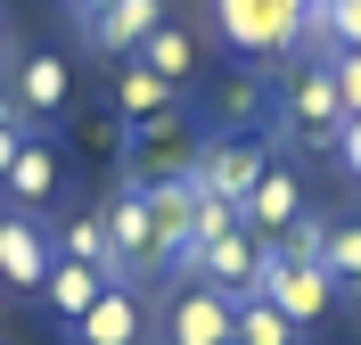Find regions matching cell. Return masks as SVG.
Here are the masks:
<instances>
[{"label":"cell","instance_id":"cell-1","mask_svg":"<svg viewBox=\"0 0 361 345\" xmlns=\"http://www.w3.org/2000/svg\"><path fill=\"white\" fill-rule=\"evenodd\" d=\"M304 0H214V33L238 58H279L288 42H304Z\"/></svg>","mask_w":361,"mask_h":345},{"label":"cell","instance_id":"cell-2","mask_svg":"<svg viewBox=\"0 0 361 345\" xmlns=\"http://www.w3.org/2000/svg\"><path fill=\"white\" fill-rule=\"evenodd\" d=\"M255 296L279 304L295 329H312L329 304H337V279L320 272V263H304V255H288V238H271L263 247V272H255Z\"/></svg>","mask_w":361,"mask_h":345},{"label":"cell","instance_id":"cell-3","mask_svg":"<svg viewBox=\"0 0 361 345\" xmlns=\"http://www.w3.org/2000/svg\"><path fill=\"white\" fill-rule=\"evenodd\" d=\"M279 123H288V132L304 140V148H337V132H345V99H337V83H329V66H304V74H288Z\"/></svg>","mask_w":361,"mask_h":345},{"label":"cell","instance_id":"cell-4","mask_svg":"<svg viewBox=\"0 0 361 345\" xmlns=\"http://www.w3.org/2000/svg\"><path fill=\"white\" fill-rule=\"evenodd\" d=\"M238 329V296L205 288V279H180L173 304H164V345H230Z\"/></svg>","mask_w":361,"mask_h":345},{"label":"cell","instance_id":"cell-5","mask_svg":"<svg viewBox=\"0 0 361 345\" xmlns=\"http://www.w3.org/2000/svg\"><path fill=\"white\" fill-rule=\"evenodd\" d=\"M173 272H180V279H205V288H222V296H255V272H263V247H255V230L238 222V230H222L214 247L180 255Z\"/></svg>","mask_w":361,"mask_h":345},{"label":"cell","instance_id":"cell-6","mask_svg":"<svg viewBox=\"0 0 361 345\" xmlns=\"http://www.w3.org/2000/svg\"><path fill=\"white\" fill-rule=\"evenodd\" d=\"M49 263H58V238H49L25 206H8L0 214V288H42Z\"/></svg>","mask_w":361,"mask_h":345},{"label":"cell","instance_id":"cell-7","mask_svg":"<svg viewBox=\"0 0 361 345\" xmlns=\"http://www.w3.org/2000/svg\"><path fill=\"white\" fill-rule=\"evenodd\" d=\"M74 337H82V345H140V337H148L140 279H107V288H99V304L74 321Z\"/></svg>","mask_w":361,"mask_h":345},{"label":"cell","instance_id":"cell-8","mask_svg":"<svg viewBox=\"0 0 361 345\" xmlns=\"http://www.w3.org/2000/svg\"><path fill=\"white\" fill-rule=\"evenodd\" d=\"M263 164H271V157L255 148V140H214V148L189 164V181H197L205 198H230V206H238V198L263 181Z\"/></svg>","mask_w":361,"mask_h":345},{"label":"cell","instance_id":"cell-9","mask_svg":"<svg viewBox=\"0 0 361 345\" xmlns=\"http://www.w3.org/2000/svg\"><path fill=\"white\" fill-rule=\"evenodd\" d=\"M295 214H304V189H295V173H288V164H263V181L238 198V222H247L255 238H279Z\"/></svg>","mask_w":361,"mask_h":345},{"label":"cell","instance_id":"cell-10","mask_svg":"<svg viewBox=\"0 0 361 345\" xmlns=\"http://www.w3.org/2000/svg\"><path fill=\"white\" fill-rule=\"evenodd\" d=\"M164 25V0H107L99 17H90V42L99 49H115V58H132L148 33Z\"/></svg>","mask_w":361,"mask_h":345},{"label":"cell","instance_id":"cell-11","mask_svg":"<svg viewBox=\"0 0 361 345\" xmlns=\"http://www.w3.org/2000/svg\"><path fill=\"white\" fill-rule=\"evenodd\" d=\"M58 181H66L58 148L25 132V140H17V164H8V198H25V214H33V206H49V198H58Z\"/></svg>","mask_w":361,"mask_h":345},{"label":"cell","instance_id":"cell-12","mask_svg":"<svg viewBox=\"0 0 361 345\" xmlns=\"http://www.w3.org/2000/svg\"><path fill=\"white\" fill-rule=\"evenodd\" d=\"M99 288H107V272H99V263H66V255H58V263H49V279H42V296H49V313H58V321H82L90 304H99Z\"/></svg>","mask_w":361,"mask_h":345},{"label":"cell","instance_id":"cell-13","mask_svg":"<svg viewBox=\"0 0 361 345\" xmlns=\"http://www.w3.org/2000/svg\"><path fill=\"white\" fill-rule=\"evenodd\" d=\"M132 58H140V66H148V74H164V83H189V74H197V33H189V25H173V17H164L157 33H148V42L132 49Z\"/></svg>","mask_w":361,"mask_h":345},{"label":"cell","instance_id":"cell-14","mask_svg":"<svg viewBox=\"0 0 361 345\" xmlns=\"http://www.w3.org/2000/svg\"><path fill=\"white\" fill-rule=\"evenodd\" d=\"M8 91H17L25 115H58L66 91H74V74H66V58H49V49H42V58H25V74L8 83Z\"/></svg>","mask_w":361,"mask_h":345},{"label":"cell","instance_id":"cell-15","mask_svg":"<svg viewBox=\"0 0 361 345\" xmlns=\"http://www.w3.org/2000/svg\"><path fill=\"white\" fill-rule=\"evenodd\" d=\"M115 99H123V115H132V123H157V115H173V83H164V74H148L140 58L115 74Z\"/></svg>","mask_w":361,"mask_h":345},{"label":"cell","instance_id":"cell-16","mask_svg":"<svg viewBox=\"0 0 361 345\" xmlns=\"http://www.w3.org/2000/svg\"><path fill=\"white\" fill-rule=\"evenodd\" d=\"M230 345H304V329L279 313V304L263 296H238V329H230Z\"/></svg>","mask_w":361,"mask_h":345},{"label":"cell","instance_id":"cell-17","mask_svg":"<svg viewBox=\"0 0 361 345\" xmlns=\"http://www.w3.org/2000/svg\"><path fill=\"white\" fill-rule=\"evenodd\" d=\"M304 42L320 58H337V49H361V0H329L320 17H304Z\"/></svg>","mask_w":361,"mask_h":345},{"label":"cell","instance_id":"cell-18","mask_svg":"<svg viewBox=\"0 0 361 345\" xmlns=\"http://www.w3.org/2000/svg\"><path fill=\"white\" fill-rule=\"evenodd\" d=\"M320 272L337 279V288H361V222H329V238H320Z\"/></svg>","mask_w":361,"mask_h":345},{"label":"cell","instance_id":"cell-19","mask_svg":"<svg viewBox=\"0 0 361 345\" xmlns=\"http://www.w3.org/2000/svg\"><path fill=\"white\" fill-rule=\"evenodd\" d=\"M58 255H66V263H99V272L115 279V255H107V230H99V214H74V222L58 230Z\"/></svg>","mask_w":361,"mask_h":345},{"label":"cell","instance_id":"cell-20","mask_svg":"<svg viewBox=\"0 0 361 345\" xmlns=\"http://www.w3.org/2000/svg\"><path fill=\"white\" fill-rule=\"evenodd\" d=\"M222 230H238V206H230V198H205V189H197V214H189V255H197V247H214Z\"/></svg>","mask_w":361,"mask_h":345},{"label":"cell","instance_id":"cell-21","mask_svg":"<svg viewBox=\"0 0 361 345\" xmlns=\"http://www.w3.org/2000/svg\"><path fill=\"white\" fill-rule=\"evenodd\" d=\"M320 66H329V83H337L345 115H361V49H337V58H320Z\"/></svg>","mask_w":361,"mask_h":345},{"label":"cell","instance_id":"cell-22","mask_svg":"<svg viewBox=\"0 0 361 345\" xmlns=\"http://www.w3.org/2000/svg\"><path fill=\"white\" fill-rule=\"evenodd\" d=\"M337 173L361 181V115H345V132H337Z\"/></svg>","mask_w":361,"mask_h":345},{"label":"cell","instance_id":"cell-23","mask_svg":"<svg viewBox=\"0 0 361 345\" xmlns=\"http://www.w3.org/2000/svg\"><path fill=\"white\" fill-rule=\"evenodd\" d=\"M17 140L25 132H0V181H8V164H17Z\"/></svg>","mask_w":361,"mask_h":345},{"label":"cell","instance_id":"cell-24","mask_svg":"<svg viewBox=\"0 0 361 345\" xmlns=\"http://www.w3.org/2000/svg\"><path fill=\"white\" fill-rule=\"evenodd\" d=\"M0 132H17V91H0Z\"/></svg>","mask_w":361,"mask_h":345},{"label":"cell","instance_id":"cell-25","mask_svg":"<svg viewBox=\"0 0 361 345\" xmlns=\"http://www.w3.org/2000/svg\"><path fill=\"white\" fill-rule=\"evenodd\" d=\"M99 8H107V0H74V17H82V25H90V17H99Z\"/></svg>","mask_w":361,"mask_h":345},{"label":"cell","instance_id":"cell-26","mask_svg":"<svg viewBox=\"0 0 361 345\" xmlns=\"http://www.w3.org/2000/svg\"><path fill=\"white\" fill-rule=\"evenodd\" d=\"M304 8H312V17H320V8H329V0H304Z\"/></svg>","mask_w":361,"mask_h":345},{"label":"cell","instance_id":"cell-27","mask_svg":"<svg viewBox=\"0 0 361 345\" xmlns=\"http://www.w3.org/2000/svg\"><path fill=\"white\" fill-rule=\"evenodd\" d=\"M0 42H8V33H0Z\"/></svg>","mask_w":361,"mask_h":345}]
</instances>
